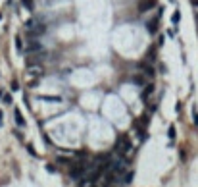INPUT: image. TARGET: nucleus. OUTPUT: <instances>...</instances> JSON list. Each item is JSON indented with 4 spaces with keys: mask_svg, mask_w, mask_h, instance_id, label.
I'll use <instances>...</instances> for the list:
<instances>
[{
    "mask_svg": "<svg viewBox=\"0 0 198 187\" xmlns=\"http://www.w3.org/2000/svg\"><path fill=\"white\" fill-rule=\"evenodd\" d=\"M25 29H27V33L31 35V37H37V35H43L46 27L43 23H39V21H35V19H29L27 23H25Z\"/></svg>",
    "mask_w": 198,
    "mask_h": 187,
    "instance_id": "obj_2",
    "label": "nucleus"
},
{
    "mask_svg": "<svg viewBox=\"0 0 198 187\" xmlns=\"http://www.w3.org/2000/svg\"><path fill=\"white\" fill-rule=\"evenodd\" d=\"M181 21V12H179V10H177V12H173V15H171V23H179Z\"/></svg>",
    "mask_w": 198,
    "mask_h": 187,
    "instance_id": "obj_9",
    "label": "nucleus"
},
{
    "mask_svg": "<svg viewBox=\"0 0 198 187\" xmlns=\"http://www.w3.org/2000/svg\"><path fill=\"white\" fill-rule=\"evenodd\" d=\"M40 50H43V46H40L39 41H29L25 44V52H40Z\"/></svg>",
    "mask_w": 198,
    "mask_h": 187,
    "instance_id": "obj_4",
    "label": "nucleus"
},
{
    "mask_svg": "<svg viewBox=\"0 0 198 187\" xmlns=\"http://www.w3.org/2000/svg\"><path fill=\"white\" fill-rule=\"evenodd\" d=\"M140 67H142V74L144 75H148V77H154V70L150 66H146V64H140Z\"/></svg>",
    "mask_w": 198,
    "mask_h": 187,
    "instance_id": "obj_8",
    "label": "nucleus"
},
{
    "mask_svg": "<svg viewBox=\"0 0 198 187\" xmlns=\"http://www.w3.org/2000/svg\"><path fill=\"white\" fill-rule=\"evenodd\" d=\"M46 170H48L50 174H54V172H56V168H54V166H52V164H48V166H46Z\"/></svg>",
    "mask_w": 198,
    "mask_h": 187,
    "instance_id": "obj_18",
    "label": "nucleus"
},
{
    "mask_svg": "<svg viewBox=\"0 0 198 187\" xmlns=\"http://www.w3.org/2000/svg\"><path fill=\"white\" fill-rule=\"evenodd\" d=\"M152 93H154V85H148V87H146V89H144V91H142V100H144V98H146L148 95H152Z\"/></svg>",
    "mask_w": 198,
    "mask_h": 187,
    "instance_id": "obj_11",
    "label": "nucleus"
},
{
    "mask_svg": "<svg viewBox=\"0 0 198 187\" xmlns=\"http://www.w3.org/2000/svg\"><path fill=\"white\" fill-rule=\"evenodd\" d=\"M4 102L10 104V102H12V97H10V95H4Z\"/></svg>",
    "mask_w": 198,
    "mask_h": 187,
    "instance_id": "obj_19",
    "label": "nucleus"
},
{
    "mask_svg": "<svg viewBox=\"0 0 198 187\" xmlns=\"http://www.w3.org/2000/svg\"><path fill=\"white\" fill-rule=\"evenodd\" d=\"M0 122H2V110H0Z\"/></svg>",
    "mask_w": 198,
    "mask_h": 187,
    "instance_id": "obj_22",
    "label": "nucleus"
},
{
    "mask_svg": "<svg viewBox=\"0 0 198 187\" xmlns=\"http://www.w3.org/2000/svg\"><path fill=\"white\" fill-rule=\"evenodd\" d=\"M15 48H18L19 52L23 50V44H21V37H15Z\"/></svg>",
    "mask_w": 198,
    "mask_h": 187,
    "instance_id": "obj_15",
    "label": "nucleus"
},
{
    "mask_svg": "<svg viewBox=\"0 0 198 187\" xmlns=\"http://www.w3.org/2000/svg\"><path fill=\"white\" fill-rule=\"evenodd\" d=\"M146 31H148L150 35H154L156 31H158V18H156V19H152V21H148V23H146Z\"/></svg>",
    "mask_w": 198,
    "mask_h": 187,
    "instance_id": "obj_6",
    "label": "nucleus"
},
{
    "mask_svg": "<svg viewBox=\"0 0 198 187\" xmlns=\"http://www.w3.org/2000/svg\"><path fill=\"white\" fill-rule=\"evenodd\" d=\"M168 135H169V139H175V126H169Z\"/></svg>",
    "mask_w": 198,
    "mask_h": 187,
    "instance_id": "obj_16",
    "label": "nucleus"
},
{
    "mask_svg": "<svg viewBox=\"0 0 198 187\" xmlns=\"http://www.w3.org/2000/svg\"><path fill=\"white\" fill-rule=\"evenodd\" d=\"M56 162H60V164H71V160H67L64 156H58V158H56Z\"/></svg>",
    "mask_w": 198,
    "mask_h": 187,
    "instance_id": "obj_17",
    "label": "nucleus"
},
{
    "mask_svg": "<svg viewBox=\"0 0 198 187\" xmlns=\"http://www.w3.org/2000/svg\"><path fill=\"white\" fill-rule=\"evenodd\" d=\"M133 172H127V174H123L121 176V178H123V183H131V181H133Z\"/></svg>",
    "mask_w": 198,
    "mask_h": 187,
    "instance_id": "obj_10",
    "label": "nucleus"
},
{
    "mask_svg": "<svg viewBox=\"0 0 198 187\" xmlns=\"http://www.w3.org/2000/svg\"><path fill=\"white\" fill-rule=\"evenodd\" d=\"M0 98H2V91H0Z\"/></svg>",
    "mask_w": 198,
    "mask_h": 187,
    "instance_id": "obj_23",
    "label": "nucleus"
},
{
    "mask_svg": "<svg viewBox=\"0 0 198 187\" xmlns=\"http://www.w3.org/2000/svg\"><path fill=\"white\" fill-rule=\"evenodd\" d=\"M14 116H15V123H18L19 127H25V120H23V116H21V112L18 110V108H15L14 110Z\"/></svg>",
    "mask_w": 198,
    "mask_h": 187,
    "instance_id": "obj_7",
    "label": "nucleus"
},
{
    "mask_svg": "<svg viewBox=\"0 0 198 187\" xmlns=\"http://www.w3.org/2000/svg\"><path fill=\"white\" fill-rule=\"evenodd\" d=\"M190 2H192V4H196V6H198V0H190Z\"/></svg>",
    "mask_w": 198,
    "mask_h": 187,
    "instance_id": "obj_21",
    "label": "nucleus"
},
{
    "mask_svg": "<svg viewBox=\"0 0 198 187\" xmlns=\"http://www.w3.org/2000/svg\"><path fill=\"white\" fill-rule=\"evenodd\" d=\"M21 4L29 10V12H33V0H21Z\"/></svg>",
    "mask_w": 198,
    "mask_h": 187,
    "instance_id": "obj_13",
    "label": "nucleus"
},
{
    "mask_svg": "<svg viewBox=\"0 0 198 187\" xmlns=\"http://www.w3.org/2000/svg\"><path fill=\"white\" fill-rule=\"evenodd\" d=\"M29 74H31V75H35V77H40V75H43V66L29 64Z\"/></svg>",
    "mask_w": 198,
    "mask_h": 187,
    "instance_id": "obj_5",
    "label": "nucleus"
},
{
    "mask_svg": "<svg viewBox=\"0 0 198 187\" xmlns=\"http://www.w3.org/2000/svg\"><path fill=\"white\" fill-rule=\"evenodd\" d=\"M154 6H156V0H140L139 2V12L144 14V12H148V10H152Z\"/></svg>",
    "mask_w": 198,
    "mask_h": 187,
    "instance_id": "obj_3",
    "label": "nucleus"
},
{
    "mask_svg": "<svg viewBox=\"0 0 198 187\" xmlns=\"http://www.w3.org/2000/svg\"><path fill=\"white\" fill-rule=\"evenodd\" d=\"M133 83H137V85H144L142 75H133Z\"/></svg>",
    "mask_w": 198,
    "mask_h": 187,
    "instance_id": "obj_14",
    "label": "nucleus"
},
{
    "mask_svg": "<svg viewBox=\"0 0 198 187\" xmlns=\"http://www.w3.org/2000/svg\"><path fill=\"white\" fill-rule=\"evenodd\" d=\"M40 98H43V100H50V102H60V97H48V95H43Z\"/></svg>",
    "mask_w": 198,
    "mask_h": 187,
    "instance_id": "obj_12",
    "label": "nucleus"
},
{
    "mask_svg": "<svg viewBox=\"0 0 198 187\" xmlns=\"http://www.w3.org/2000/svg\"><path fill=\"white\" fill-rule=\"evenodd\" d=\"M194 123L198 126V112H194Z\"/></svg>",
    "mask_w": 198,
    "mask_h": 187,
    "instance_id": "obj_20",
    "label": "nucleus"
},
{
    "mask_svg": "<svg viewBox=\"0 0 198 187\" xmlns=\"http://www.w3.org/2000/svg\"><path fill=\"white\" fill-rule=\"evenodd\" d=\"M0 19H2V14H0Z\"/></svg>",
    "mask_w": 198,
    "mask_h": 187,
    "instance_id": "obj_24",
    "label": "nucleus"
},
{
    "mask_svg": "<svg viewBox=\"0 0 198 187\" xmlns=\"http://www.w3.org/2000/svg\"><path fill=\"white\" fill-rule=\"evenodd\" d=\"M129 150H131V141H129L127 135L117 137V141H116V153H117V156H125Z\"/></svg>",
    "mask_w": 198,
    "mask_h": 187,
    "instance_id": "obj_1",
    "label": "nucleus"
}]
</instances>
